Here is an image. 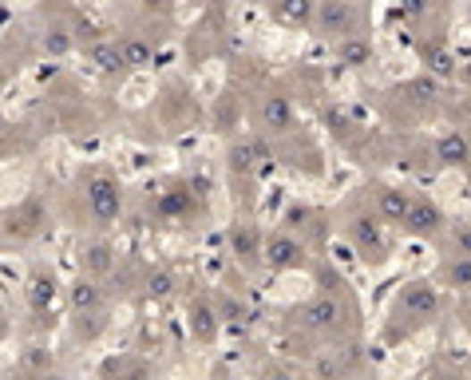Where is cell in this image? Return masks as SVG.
I'll list each match as a JSON object with an SVG mask.
<instances>
[{"label":"cell","instance_id":"6da1fadb","mask_svg":"<svg viewBox=\"0 0 471 380\" xmlns=\"http://www.w3.org/2000/svg\"><path fill=\"white\" fill-rule=\"evenodd\" d=\"M440 309H443V293L436 282H428V277L404 282V290L392 301V329H388V337H400V333L408 337V333L432 325L440 317Z\"/></svg>","mask_w":471,"mask_h":380},{"label":"cell","instance_id":"7a4b0ae2","mask_svg":"<svg viewBox=\"0 0 471 380\" xmlns=\"http://www.w3.org/2000/svg\"><path fill=\"white\" fill-rule=\"evenodd\" d=\"M349 230V242L357 246V254L365 258L368 266H381L388 262V222L376 215V210H360L345 222Z\"/></svg>","mask_w":471,"mask_h":380},{"label":"cell","instance_id":"3957f363","mask_svg":"<svg viewBox=\"0 0 471 380\" xmlns=\"http://www.w3.org/2000/svg\"><path fill=\"white\" fill-rule=\"evenodd\" d=\"M313 28L325 40H345V36H360V8L353 0H317V16Z\"/></svg>","mask_w":471,"mask_h":380},{"label":"cell","instance_id":"277c9868","mask_svg":"<svg viewBox=\"0 0 471 380\" xmlns=\"http://www.w3.org/2000/svg\"><path fill=\"white\" fill-rule=\"evenodd\" d=\"M293 321L305 333H337L345 325V305H341V298H332V293H317V298H309L293 309Z\"/></svg>","mask_w":471,"mask_h":380},{"label":"cell","instance_id":"5b68a950","mask_svg":"<svg viewBox=\"0 0 471 380\" xmlns=\"http://www.w3.org/2000/svg\"><path fill=\"white\" fill-rule=\"evenodd\" d=\"M305 262H309V246H305L298 234H290V230H273V234H265L262 266L285 274V270H301Z\"/></svg>","mask_w":471,"mask_h":380},{"label":"cell","instance_id":"8992f818","mask_svg":"<svg viewBox=\"0 0 471 380\" xmlns=\"http://www.w3.org/2000/svg\"><path fill=\"white\" fill-rule=\"evenodd\" d=\"M88 210L96 222H115L123 210V190L107 171H96L88 179Z\"/></svg>","mask_w":471,"mask_h":380},{"label":"cell","instance_id":"52a82bcc","mask_svg":"<svg viewBox=\"0 0 471 380\" xmlns=\"http://www.w3.org/2000/svg\"><path fill=\"white\" fill-rule=\"evenodd\" d=\"M400 230L408 238H420V242H428V238H440L443 230H448V218H443V210L432 198H416Z\"/></svg>","mask_w":471,"mask_h":380},{"label":"cell","instance_id":"ba28073f","mask_svg":"<svg viewBox=\"0 0 471 380\" xmlns=\"http://www.w3.org/2000/svg\"><path fill=\"white\" fill-rule=\"evenodd\" d=\"M257 123H262V131L270 135H285L298 127V111H293L290 96H262V104H257Z\"/></svg>","mask_w":471,"mask_h":380},{"label":"cell","instance_id":"9c48e42d","mask_svg":"<svg viewBox=\"0 0 471 380\" xmlns=\"http://www.w3.org/2000/svg\"><path fill=\"white\" fill-rule=\"evenodd\" d=\"M436 163L443 171H467L471 166V135L467 131H443L436 139Z\"/></svg>","mask_w":471,"mask_h":380},{"label":"cell","instance_id":"30bf717a","mask_svg":"<svg viewBox=\"0 0 471 380\" xmlns=\"http://www.w3.org/2000/svg\"><path fill=\"white\" fill-rule=\"evenodd\" d=\"M416 194L404 190V187H376V215H381L388 226H404V218H408Z\"/></svg>","mask_w":471,"mask_h":380},{"label":"cell","instance_id":"8fae6325","mask_svg":"<svg viewBox=\"0 0 471 380\" xmlns=\"http://www.w3.org/2000/svg\"><path fill=\"white\" fill-rule=\"evenodd\" d=\"M68 305H71V313H80V317L104 309V285H99V277L83 274L80 282H71L68 285Z\"/></svg>","mask_w":471,"mask_h":380},{"label":"cell","instance_id":"7c38bea8","mask_svg":"<svg viewBox=\"0 0 471 380\" xmlns=\"http://www.w3.org/2000/svg\"><path fill=\"white\" fill-rule=\"evenodd\" d=\"M262 246H265V238L257 234V226H249V222H238V226L230 230V254H234L242 266L262 262Z\"/></svg>","mask_w":471,"mask_h":380},{"label":"cell","instance_id":"4fadbf2b","mask_svg":"<svg viewBox=\"0 0 471 380\" xmlns=\"http://www.w3.org/2000/svg\"><path fill=\"white\" fill-rule=\"evenodd\" d=\"M80 266L88 277H107L115 270V246L104 242V238H91V242H83V249H80Z\"/></svg>","mask_w":471,"mask_h":380},{"label":"cell","instance_id":"5bb4252c","mask_svg":"<svg viewBox=\"0 0 471 380\" xmlns=\"http://www.w3.org/2000/svg\"><path fill=\"white\" fill-rule=\"evenodd\" d=\"M270 13L285 28H309L313 16H317V0H273Z\"/></svg>","mask_w":471,"mask_h":380},{"label":"cell","instance_id":"9a60e30c","mask_svg":"<svg viewBox=\"0 0 471 380\" xmlns=\"http://www.w3.org/2000/svg\"><path fill=\"white\" fill-rule=\"evenodd\" d=\"M218 305H210V301H194L190 305V333L202 341V345H210V341L218 337Z\"/></svg>","mask_w":471,"mask_h":380},{"label":"cell","instance_id":"2e32d148","mask_svg":"<svg viewBox=\"0 0 471 380\" xmlns=\"http://www.w3.org/2000/svg\"><path fill=\"white\" fill-rule=\"evenodd\" d=\"M337 63L341 68H365V63H373V40H365V36L337 40Z\"/></svg>","mask_w":471,"mask_h":380},{"label":"cell","instance_id":"e0dca14e","mask_svg":"<svg viewBox=\"0 0 471 380\" xmlns=\"http://www.w3.org/2000/svg\"><path fill=\"white\" fill-rule=\"evenodd\" d=\"M443 290H456V293H471V258L467 254H451L440 270Z\"/></svg>","mask_w":471,"mask_h":380},{"label":"cell","instance_id":"ac0fdd59","mask_svg":"<svg viewBox=\"0 0 471 380\" xmlns=\"http://www.w3.org/2000/svg\"><path fill=\"white\" fill-rule=\"evenodd\" d=\"M143 293H147V301H171L174 293H179V277H174L171 270H151L147 274V285H143Z\"/></svg>","mask_w":471,"mask_h":380},{"label":"cell","instance_id":"d6986e66","mask_svg":"<svg viewBox=\"0 0 471 380\" xmlns=\"http://www.w3.org/2000/svg\"><path fill=\"white\" fill-rule=\"evenodd\" d=\"M88 60L96 63L99 72H119V68H127V63H123V52H119V44H107V40H91V44H88Z\"/></svg>","mask_w":471,"mask_h":380},{"label":"cell","instance_id":"ffe728a7","mask_svg":"<svg viewBox=\"0 0 471 380\" xmlns=\"http://www.w3.org/2000/svg\"><path fill=\"white\" fill-rule=\"evenodd\" d=\"M119 52H123L127 68H147V63L155 60L151 40H143V36H123V40H119Z\"/></svg>","mask_w":471,"mask_h":380},{"label":"cell","instance_id":"44dd1931","mask_svg":"<svg viewBox=\"0 0 471 380\" xmlns=\"http://www.w3.org/2000/svg\"><path fill=\"white\" fill-rule=\"evenodd\" d=\"M28 298H32V309H44V305L55 298V277L48 270H36L32 285H28Z\"/></svg>","mask_w":471,"mask_h":380},{"label":"cell","instance_id":"7402d4cb","mask_svg":"<svg viewBox=\"0 0 471 380\" xmlns=\"http://www.w3.org/2000/svg\"><path fill=\"white\" fill-rule=\"evenodd\" d=\"M159 210H163V218H187L190 215V190L187 187L166 190L163 202H159Z\"/></svg>","mask_w":471,"mask_h":380},{"label":"cell","instance_id":"603a6c76","mask_svg":"<svg viewBox=\"0 0 471 380\" xmlns=\"http://www.w3.org/2000/svg\"><path fill=\"white\" fill-rule=\"evenodd\" d=\"M71 44H76V40H71V32H68V28H60V24L44 32V52H48V55H68Z\"/></svg>","mask_w":471,"mask_h":380},{"label":"cell","instance_id":"cb8c5ba5","mask_svg":"<svg viewBox=\"0 0 471 380\" xmlns=\"http://www.w3.org/2000/svg\"><path fill=\"white\" fill-rule=\"evenodd\" d=\"M448 249L451 254H467L471 258V222H451L448 226Z\"/></svg>","mask_w":471,"mask_h":380},{"label":"cell","instance_id":"d4e9b609","mask_svg":"<svg viewBox=\"0 0 471 380\" xmlns=\"http://www.w3.org/2000/svg\"><path fill=\"white\" fill-rule=\"evenodd\" d=\"M428 13V0H400V16L404 21H420Z\"/></svg>","mask_w":471,"mask_h":380},{"label":"cell","instance_id":"484cf974","mask_svg":"<svg viewBox=\"0 0 471 380\" xmlns=\"http://www.w3.org/2000/svg\"><path fill=\"white\" fill-rule=\"evenodd\" d=\"M143 8H151V13H166L171 8V0H139Z\"/></svg>","mask_w":471,"mask_h":380},{"label":"cell","instance_id":"4316f807","mask_svg":"<svg viewBox=\"0 0 471 380\" xmlns=\"http://www.w3.org/2000/svg\"><path fill=\"white\" fill-rule=\"evenodd\" d=\"M36 380H63V376H60V373H40Z\"/></svg>","mask_w":471,"mask_h":380},{"label":"cell","instance_id":"83f0119b","mask_svg":"<svg viewBox=\"0 0 471 380\" xmlns=\"http://www.w3.org/2000/svg\"><path fill=\"white\" fill-rule=\"evenodd\" d=\"M464 80H467V83H471V63H467V68H464Z\"/></svg>","mask_w":471,"mask_h":380},{"label":"cell","instance_id":"f1b7e54d","mask_svg":"<svg viewBox=\"0 0 471 380\" xmlns=\"http://www.w3.org/2000/svg\"><path fill=\"white\" fill-rule=\"evenodd\" d=\"M0 333H4V313H0Z\"/></svg>","mask_w":471,"mask_h":380},{"label":"cell","instance_id":"f546056e","mask_svg":"<svg viewBox=\"0 0 471 380\" xmlns=\"http://www.w3.org/2000/svg\"><path fill=\"white\" fill-rule=\"evenodd\" d=\"M0 91H4V80H0Z\"/></svg>","mask_w":471,"mask_h":380}]
</instances>
